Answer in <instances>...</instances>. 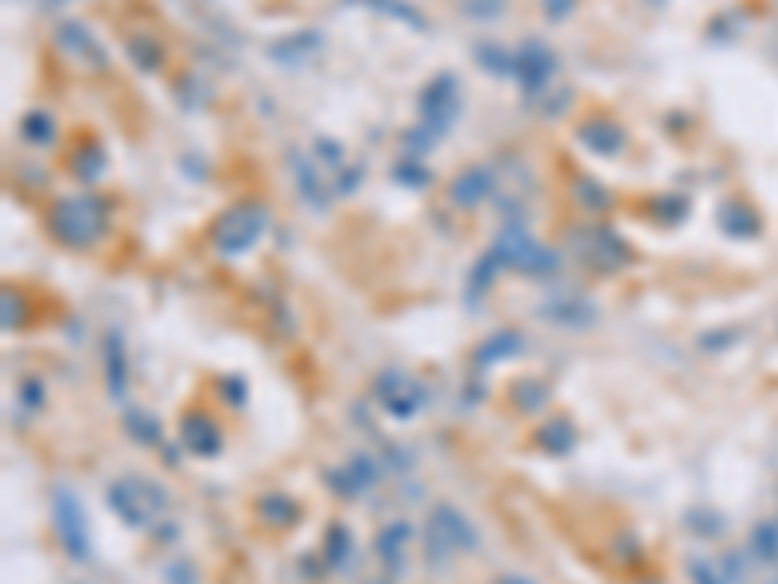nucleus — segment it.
<instances>
[{
	"mask_svg": "<svg viewBox=\"0 0 778 584\" xmlns=\"http://www.w3.org/2000/svg\"><path fill=\"white\" fill-rule=\"evenodd\" d=\"M47 226L51 234L71 246V250H90L109 226V207L102 195H67L55 199L47 211Z\"/></svg>",
	"mask_w": 778,
	"mask_h": 584,
	"instance_id": "obj_1",
	"label": "nucleus"
},
{
	"mask_svg": "<svg viewBox=\"0 0 778 584\" xmlns=\"http://www.w3.org/2000/svg\"><path fill=\"white\" fill-rule=\"evenodd\" d=\"M576 195H580V203H584L588 211H603V207L611 203V195L603 191L600 183H596V180H584V176L576 180Z\"/></svg>",
	"mask_w": 778,
	"mask_h": 584,
	"instance_id": "obj_15",
	"label": "nucleus"
},
{
	"mask_svg": "<svg viewBox=\"0 0 778 584\" xmlns=\"http://www.w3.org/2000/svg\"><path fill=\"white\" fill-rule=\"evenodd\" d=\"M432 526L436 530H444V546H460V549H475V530L467 526V518L460 511H448V507H440V511L432 514Z\"/></svg>",
	"mask_w": 778,
	"mask_h": 584,
	"instance_id": "obj_11",
	"label": "nucleus"
},
{
	"mask_svg": "<svg viewBox=\"0 0 778 584\" xmlns=\"http://www.w3.org/2000/svg\"><path fill=\"white\" fill-rule=\"evenodd\" d=\"M102 168H106V152L98 145H86L78 156H74V176H78V180H98Z\"/></svg>",
	"mask_w": 778,
	"mask_h": 584,
	"instance_id": "obj_13",
	"label": "nucleus"
},
{
	"mask_svg": "<svg viewBox=\"0 0 778 584\" xmlns=\"http://www.w3.org/2000/svg\"><path fill=\"white\" fill-rule=\"evenodd\" d=\"M495 257L502 265L522 269V273H549V269L557 265V257L549 254V250H541L530 234L518 230V226L502 230V238H498V246H495Z\"/></svg>",
	"mask_w": 778,
	"mask_h": 584,
	"instance_id": "obj_4",
	"label": "nucleus"
},
{
	"mask_svg": "<svg viewBox=\"0 0 778 584\" xmlns=\"http://www.w3.org/2000/svg\"><path fill=\"white\" fill-rule=\"evenodd\" d=\"M106 351H109V347H106ZM109 366H113V394H121V390H125V363H121V351H117V335H113Z\"/></svg>",
	"mask_w": 778,
	"mask_h": 584,
	"instance_id": "obj_19",
	"label": "nucleus"
},
{
	"mask_svg": "<svg viewBox=\"0 0 778 584\" xmlns=\"http://www.w3.org/2000/svg\"><path fill=\"white\" fill-rule=\"evenodd\" d=\"M59 43H63V51H71L78 63H86V67H94V71H102L109 63V55L102 51V43L90 36L82 24H63L59 28Z\"/></svg>",
	"mask_w": 778,
	"mask_h": 584,
	"instance_id": "obj_9",
	"label": "nucleus"
},
{
	"mask_svg": "<svg viewBox=\"0 0 778 584\" xmlns=\"http://www.w3.org/2000/svg\"><path fill=\"white\" fill-rule=\"evenodd\" d=\"M183 433H187V440L195 444V452H207V448H203V440H207L211 448H218V433H214L211 425H203V429H199V421H195V417L183 425Z\"/></svg>",
	"mask_w": 778,
	"mask_h": 584,
	"instance_id": "obj_18",
	"label": "nucleus"
},
{
	"mask_svg": "<svg viewBox=\"0 0 778 584\" xmlns=\"http://www.w3.org/2000/svg\"><path fill=\"white\" fill-rule=\"evenodd\" d=\"M491 187H495V172L483 168V164H471V168H463L460 176L452 180L448 199H452L456 207H463V211H471V207H479V203L491 195Z\"/></svg>",
	"mask_w": 778,
	"mask_h": 584,
	"instance_id": "obj_8",
	"label": "nucleus"
},
{
	"mask_svg": "<svg viewBox=\"0 0 778 584\" xmlns=\"http://www.w3.org/2000/svg\"><path fill=\"white\" fill-rule=\"evenodd\" d=\"M55 522L63 534V546L71 557H86V526H82V507L74 503L71 491H55Z\"/></svg>",
	"mask_w": 778,
	"mask_h": 584,
	"instance_id": "obj_7",
	"label": "nucleus"
},
{
	"mask_svg": "<svg viewBox=\"0 0 778 584\" xmlns=\"http://www.w3.org/2000/svg\"><path fill=\"white\" fill-rule=\"evenodd\" d=\"M580 145L592 148L596 156H619L623 145H627V137H623V129H619L615 121H607V117H592V121H584V125H580Z\"/></svg>",
	"mask_w": 778,
	"mask_h": 584,
	"instance_id": "obj_10",
	"label": "nucleus"
},
{
	"mask_svg": "<svg viewBox=\"0 0 778 584\" xmlns=\"http://www.w3.org/2000/svg\"><path fill=\"white\" fill-rule=\"evenodd\" d=\"M557 71V59H553V51L545 47V43H537V39H526L518 51H514V78L522 82V90H545L549 86V78Z\"/></svg>",
	"mask_w": 778,
	"mask_h": 584,
	"instance_id": "obj_6",
	"label": "nucleus"
},
{
	"mask_svg": "<svg viewBox=\"0 0 778 584\" xmlns=\"http://www.w3.org/2000/svg\"><path fill=\"white\" fill-rule=\"evenodd\" d=\"M20 133H24V141H32V145H47V141L55 137V121H51L43 110H36V113H28V117H24Z\"/></svg>",
	"mask_w": 778,
	"mask_h": 584,
	"instance_id": "obj_14",
	"label": "nucleus"
},
{
	"mask_svg": "<svg viewBox=\"0 0 778 584\" xmlns=\"http://www.w3.org/2000/svg\"><path fill=\"white\" fill-rule=\"evenodd\" d=\"M106 499L109 507L121 514L125 522H133V526H152L164 514V507H168L164 491L144 483V479H117L106 491Z\"/></svg>",
	"mask_w": 778,
	"mask_h": 584,
	"instance_id": "obj_3",
	"label": "nucleus"
},
{
	"mask_svg": "<svg viewBox=\"0 0 778 584\" xmlns=\"http://www.w3.org/2000/svg\"><path fill=\"white\" fill-rule=\"evenodd\" d=\"M393 382H397V378H393ZM421 398H425V394H421L417 382H397L393 390L382 386V402H386V409H393L397 417H409V413L421 405Z\"/></svg>",
	"mask_w": 778,
	"mask_h": 584,
	"instance_id": "obj_12",
	"label": "nucleus"
},
{
	"mask_svg": "<svg viewBox=\"0 0 778 584\" xmlns=\"http://www.w3.org/2000/svg\"><path fill=\"white\" fill-rule=\"evenodd\" d=\"M502 584H518V581H502Z\"/></svg>",
	"mask_w": 778,
	"mask_h": 584,
	"instance_id": "obj_21",
	"label": "nucleus"
},
{
	"mask_svg": "<svg viewBox=\"0 0 778 584\" xmlns=\"http://www.w3.org/2000/svg\"><path fill=\"white\" fill-rule=\"evenodd\" d=\"M265 207L261 203H234L222 219L211 226V242L218 246V254L234 257V254H246L249 246L261 238L265 230Z\"/></svg>",
	"mask_w": 778,
	"mask_h": 584,
	"instance_id": "obj_2",
	"label": "nucleus"
},
{
	"mask_svg": "<svg viewBox=\"0 0 778 584\" xmlns=\"http://www.w3.org/2000/svg\"><path fill=\"white\" fill-rule=\"evenodd\" d=\"M545 4V12H549V20H565L568 12L576 8V0H541Z\"/></svg>",
	"mask_w": 778,
	"mask_h": 584,
	"instance_id": "obj_20",
	"label": "nucleus"
},
{
	"mask_svg": "<svg viewBox=\"0 0 778 584\" xmlns=\"http://www.w3.org/2000/svg\"><path fill=\"white\" fill-rule=\"evenodd\" d=\"M129 51H133V63L144 67V71H156V67H160V47H156L152 39H133Z\"/></svg>",
	"mask_w": 778,
	"mask_h": 584,
	"instance_id": "obj_16",
	"label": "nucleus"
},
{
	"mask_svg": "<svg viewBox=\"0 0 778 584\" xmlns=\"http://www.w3.org/2000/svg\"><path fill=\"white\" fill-rule=\"evenodd\" d=\"M296 180H300V187H304V195L312 199V203H323V195H319V180H316V168L312 164H304V160H296Z\"/></svg>",
	"mask_w": 778,
	"mask_h": 584,
	"instance_id": "obj_17",
	"label": "nucleus"
},
{
	"mask_svg": "<svg viewBox=\"0 0 778 584\" xmlns=\"http://www.w3.org/2000/svg\"><path fill=\"white\" fill-rule=\"evenodd\" d=\"M460 110V82L452 74H436L421 94V117H425L428 133H444Z\"/></svg>",
	"mask_w": 778,
	"mask_h": 584,
	"instance_id": "obj_5",
	"label": "nucleus"
}]
</instances>
